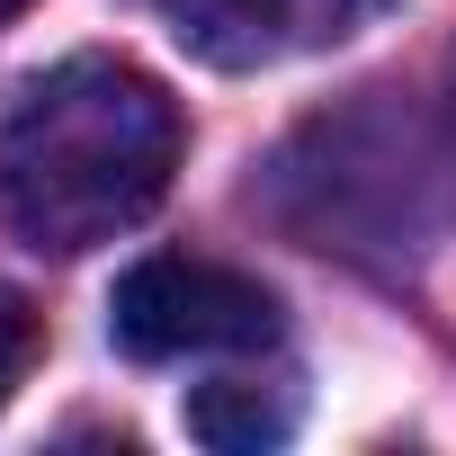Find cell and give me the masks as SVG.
I'll return each mask as SVG.
<instances>
[{
	"label": "cell",
	"instance_id": "cell-1",
	"mask_svg": "<svg viewBox=\"0 0 456 456\" xmlns=\"http://www.w3.org/2000/svg\"><path fill=\"white\" fill-rule=\"evenodd\" d=\"M179 99L126 54H72L0 117V233L28 251H99L170 197Z\"/></svg>",
	"mask_w": 456,
	"mask_h": 456
},
{
	"label": "cell",
	"instance_id": "cell-2",
	"mask_svg": "<svg viewBox=\"0 0 456 456\" xmlns=\"http://www.w3.org/2000/svg\"><path fill=\"white\" fill-rule=\"evenodd\" d=\"M108 340L143 367L170 358H251L278 340V296L224 260H134L108 296Z\"/></svg>",
	"mask_w": 456,
	"mask_h": 456
},
{
	"label": "cell",
	"instance_id": "cell-3",
	"mask_svg": "<svg viewBox=\"0 0 456 456\" xmlns=\"http://www.w3.org/2000/svg\"><path fill=\"white\" fill-rule=\"evenodd\" d=\"M143 10L215 72H260V63H296L322 45L367 37L394 0H143Z\"/></svg>",
	"mask_w": 456,
	"mask_h": 456
},
{
	"label": "cell",
	"instance_id": "cell-4",
	"mask_svg": "<svg viewBox=\"0 0 456 456\" xmlns=\"http://www.w3.org/2000/svg\"><path fill=\"white\" fill-rule=\"evenodd\" d=\"M305 394L296 385H260V376H224V385H197L188 394V429L206 447H278L296 429Z\"/></svg>",
	"mask_w": 456,
	"mask_h": 456
},
{
	"label": "cell",
	"instance_id": "cell-5",
	"mask_svg": "<svg viewBox=\"0 0 456 456\" xmlns=\"http://www.w3.org/2000/svg\"><path fill=\"white\" fill-rule=\"evenodd\" d=\"M37 349H45V331H37V305H28V296H10V287H0V403H10V394L28 385V367H37Z\"/></svg>",
	"mask_w": 456,
	"mask_h": 456
},
{
	"label": "cell",
	"instance_id": "cell-6",
	"mask_svg": "<svg viewBox=\"0 0 456 456\" xmlns=\"http://www.w3.org/2000/svg\"><path fill=\"white\" fill-rule=\"evenodd\" d=\"M19 10H28V0H0V19H19Z\"/></svg>",
	"mask_w": 456,
	"mask_h": 456
}]
</instances>
